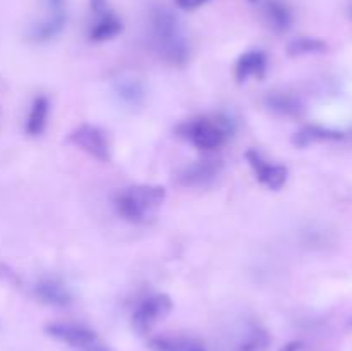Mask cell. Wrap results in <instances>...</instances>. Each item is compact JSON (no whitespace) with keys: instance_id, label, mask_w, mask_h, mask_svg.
<instances>
[{"instance_id":"6da1fadb","label":"cell","mask_w":352,"mask_h":351,"mask_svg":"<svg viewBox=\"0 0 352 351\" xmlns=\"http://www.w3.org/2000/svg\"><path fill=\"white\" fill-rule=\"evenodd\" d=\"M150 36L155 52L167 64L184 65L189 61L191 48L188 38L177 17L165 7H157L151 10Z\"/></svg>"},{"instance_id":"7a4b0ae2","label":"cell","mask_w":352,"mask_h":351,"mask_svg":"<svg viewBox=\"0 0 352 351\" xmlns=\"http://www.w3.org/2000/svg\"><path fill=\"white\" fill-rule=\"evenodd\" d=\"M234 129L232 119L226 116L192 117L179 124L177 134L198 150L212 151L222 147L232 136Z\"/></svg>"},{"instance_id":"3957f363","label":"cell","mask_w":352,"mask_h":351,"mask_svg":"<svg viewBox=\"0 0 352 351\" xmlns=\"http://www.w3.org/2000/svg\"><path fill=\"white\" fill-rule=\"evenodd\" d=\"M167 198L164 186L136 184L122 189L116 196L117 213L133 224L144 222Z\"/></svg>"},{"instance_id":"277c9868","label":"cell","mask_w":352,"mask_h":351,"mask_svg":"<svg viewBox=\"0 0 352 351\" xmlns=\"http://www.w3.org/2000/svg\"><path fill=\"white\" fill-rule=\"evenodd\" d=\"M172 306H174V303H172L170 296L165 295V292L146 296V298L138 303L133 315H131L133 329L138 334H146L158 320L165 319L170 313Z\"/></svg>"},{"instance_id":"5b68a950","label":"cell","mask_w":352,"mask_h":351,"mask_svg":"<svg viewBox=\"0 0 352 351\" xmlns=\"http://www.w3.org/2000/svg\"><path fill=\"white\" fill-rule=\"evenodd\" d=\"M67 143L74 145L76 148L100 162H110V158H112L109 140L98 126L81 124L69 133Z\"/></svg>"},{"instance_id":"8992f818","label":"cell","mask_w":352,"mask_h":351,"mask_svg":"<svg viewBox=\"0 0 352 351\" xmlns=\"http://www.w3.org/2000/svg\"><path fill=\"white\" fill-rule=\"evenodd\" d=\"M91 3V10L95 14V23L89 28V40L102 43V41L113 40L119 36L124 30V24L120 17L110 9L107 0H89Z\"/></svg>"},{"instance_id":"52a82bcc","label":"cell","mask_w":352,"mask_h":351,"mask_svg":"<svg viewBox=\"0 0 352 351\" xmlns=\"http://www.w3.org/2000/svg\"><path fill=\"white\" fill-rule=\"evenodd\" d=\"M248 164L253 169L254 176H256L258 181L263 186H267L268 189H274V191H278L280 188H284V184L287 182L289 171L285 165L280 164H272L268 162L263 155L258 150L251 148L244 153Z\"/></svg>"},{"instance_id":"ba28073f","label":"cell","mask_w":352,"mask_h":351,"mask_svg":"<svg viewBox=\"0 0 352 351\" xmlns=\"http://www.w3.org/2000/svg\"><path fill=\"white\" fill-rule=\"evenodd\" d=\"M222 169V160L201 158V160H196L181 169V172L177 174V181L186 188H206L219 178Z\"/></svg>"},{"instance_id":"9c48e42d","label":"cell","mask_w":352,"mask_h":351,"mask_svg":"<svg viewBox=\"0 0 352 351\" xmlns=\"http://www.w3.org/2000/svg\"><path fill=\"white\" fill-rule=\"evenodd\" d=\"M45 332L60 343L69 344L74 348H86L89 344L96 343V332L89 327L81 323L72 322H52L45 327Z\"/></svg>"},{"instance_id":"30bf717a","label":"cell","mask_w":352,"mask_h":351,"mask_svg":"<svg viewBox=\"0 0 352 351\" xmlns=\"http://www.w3.org/2000/svg\"><path fill=\"white\" fill-rule=\"evenodd\" d=\"M34 295L41 303L55 308H65L72 303V292L67 286L55 277H43L34 286Z\"/></svg>"},{"instance_id":"8fae6325","label":"cell","mask_w":352,"mask_h":351,"mask_svg":"<svg viewBox=\"0 0 352 351\" xmlns=\"http://www.w3.org/2000/svg\"><path fill=\"white\" fill-rule=\"evenodd\" d=\"M267 55L263 50H248L236 64V79L246 83L250 78H263L267 72Z\"/></svg>"},{"instance_id":"7c38bea8","label":"cell","mask_w":352,"mask_h":351,"mask_svg":"<svg viewBox=\"0 0 352 351\" xmlns=\"http://www.w3.org/2000/svg\"><path fill=\"white\" fill-rule=\"evenodd\" d=\"M150 351H208L205 343L191 336H157L148 343Z\"/></svg>"},{"instance_id":"4fadbf2b","label":"cell","mask_w":352,"mask_h":351,"mask_svg":"<svg viewBox=\"0 0 352 351\" xmlns=\"http://www.w3.org/2000/svg\"><path fill=\"white\" fill-rule=\"evenodd\" d=\"M263 16L270 30L275 33H285L292 26V10L284 0H267L263 7Z\"/></svg>"},{"instance_id":"5bb4252c","label":"cell","mask_w":352,"mask_h":351,"mask_svg":"<svg viewBox=\"0 0 352 351\" xmlns=\"http://www.w3.org/2000/svg\"><path fill=\"white\" fill-rule=\"evenodd\" d=\"M346 140V133L339 129H330L323 126H305L298 131L294 136V143L298 147L305 148L313 143H322V141H342Z\"/></svg>"},{"instance_id":"9a60e30c","label":"cell","mask_w":352,"mask_h":351,"mask_svg":"<svg viewBox=\"0 0 352 351\" xmlns=\"http://www.w3.org/2000/svg\"><path fill=\"white\" fill-rule=\"evenodd\" d=\"M65 23H67V16L62 9H55L52 16H48L47 19L40 21L38 24H34L31 28V38L34 41H48V40H54L55 36L64 31Z\"/></svg>"},{"instance_id":"2e32d148","label":"cell","mask_w":352,"mask_h":351,"mask_svg":"<svg viewBox=\"0 0 352 351\" xmlns=\"http://www.w3.org/2000/svg\"><path fill=\"white\" fill-rule=\"evenodd\" d=\"M48 112H50V100L45 95H38L33 100V103H31L26 126H24V129H26L30 136H40L43 133L45 127H47Z\"/></svg>"},{"instance_id":"e0dca14e","label":"cell","mask_w":352,"mask_h":351,"mask_svg":"<svg viewBox=\"0 0 352 351\" xmlns=\"http://www.w3.org/2000/svg\"><path fill=\"white\" fill-rule=\"evenodd\" d=\"M265 105L278 116L298 117L302 114V103L299 102L298 96L285 92H270L265 98Z\"/></svg>"},{"instance_id":"ac0fdd59","label":"cell","mask_w":352,"mask_h":351,"mask_svg":"<svg viewBox=\"0 0 352 351\" xmlns=\"http://www.w3.org/2000/svg\"><path fill=\"white\" fill-rule=\"evenodd\" d=\"M116 93L120 102L129 107H140L144 100V88L138 79L122 78L116 83Z\"/></svg>"},{"instance_id":"d6986e66","label":"cell","mask_w":352,"mask_h":351,"mask_svg":"<svg viewBox=\"0 0 352 351\" xmlns=\"http://www.w3.org/2000/svg\"><path fill=\"white\" fill-rule=\"evenodd\" d=\"M329 50V45L320 38L313 36H301L292 40L287 45V54L291 57H302V55H316V54H325Z\"/></svg>"},{"instance_id":"ffe728a7","label":"cell","mask_w":352,"mask_h":351,"mask_svg":"<svg viewBox=\"0 0 352 351\" xmlns=\"http://www.w3.org/2000/svg\"><path fill=\"white\" fill-rule=\"evenodd\" d=\"M272 343V337L263 327L253 326L248 329L243 339L237 344L236 351H265Z\"/></svg>"},{"instance_id":"44dd1931","label":"cell","mask_w":352,"mask_h":351,"mask_svg":"<svg viewBox=\"0 0 352 351\" xmlns=\"http://www.w3.org/2000/svg\"><path fill=\"white\" fill-rule=\"evenodd\" d=\"M206 2H210V0H175V3H177L179 9H182V10L199 9V7L205 6Z\"/></svg>"},{"instance_id":"7402d4cb","label":"cell","mask_w":352,"mask_h":351,"mask_svg":"<svg viewBox=\"0 0 352 351\" xmlns=\"http://www.w3.org/2000/svg\"><path fill=\"white\" fill-rule=\"evenodd\" d=\"M280 351H308V344L302 341H292V343L285 344Z\"/></svg>"},{"instance_id":"603a6c76","label":"cell","mask_w":352,"mask_h":351,"mask_svg":"<svg viewBox=\"0 0 352 351\" xmlns=\"http://www.w3.org/2000/svg\"><path fill=\"white\" fill-rule=\"evenodd\" d=\"M82 351H110V350L107 346H102V344L93 343V344H89V346L82 348Z\"/></svg>"},{"instance_id":"cb8c5ba5","label":"cell","mask_w":352,"mask_h":351,"mask_svg":"<svg viewBox=\"0 0 352 351\" xmlns=\"http://www.w3.org/2000/svg\"><path fill=\"white\" fill-rule=\"evenodd\" d=\"M48 2H50V6L54 7V9H60V6L64 0H48Z\"/></svg>"},{"instance_id":"d4e9b609","label":"cell","mask_w":352,"mask_h":351,"mask_svg":"<svg viewBox=\"0 0 352 351\" xmlns=\"http://www.w3.org/2000/svg\"><path fill=\"white\" fill-rule=\"evenodd\" d=\"M251 2H256V0H251Z\"/></svg>"}]
</instances>
